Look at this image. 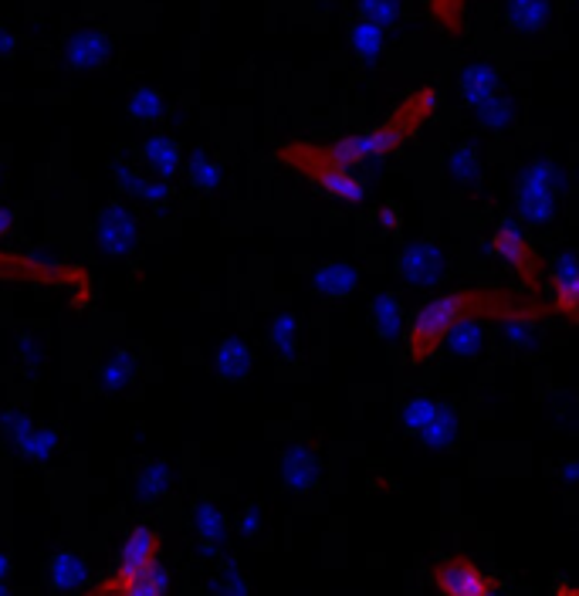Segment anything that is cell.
<instances>
[{"mask_svg": "<svg viewBox=\"0 0 579 596\" xmlns=\"http://www.w3.org/2000/svg\"><path fill=\"white\" fill-rule=\"evenodd\" d=\"M553 308H542L532 299L512 295L505 289H471V292H454L445 299H434L430 305H424L414 319L411 329H406V349L417 363L430 360L440 346H445V336L454 323L464 319H522L532 323L539 315H546Z\"/></svg>", "mask_w": 579, "mask_h": 596, "instance_id": "1", "label": "cell"}, {"mask_svg": "<svg viewBox=\"0 0 579 596\" xmlns=\"http://www.w3.org/2000/svg\"><path fill=\"white\" fill-rule=\"evenodd\" d=\"M437 109V89L434 85H424L417 92L406 95L397 113L390 116V122L369 129V132H356V136H343L335 139V143H326V153L339 163V166H359V163H369V160H380V156H390L397 153L406 139L414 132L424 129V122L434 116Z\"/></svg>", "mask_w": 579, "mask_h": 596, "instance_id": "2", "label": "cell"}, {"mask_svg": "<svg viewBox=\"0 0 579 596\" xmlns=\"http://www.w3.org/2000/svg\"><path fill=\"white\" fill-rule=\"evenodd\" d=\"M279 160H285L288 166H295L298 173H305L309 180H316L329 197L335 200H346V203H359L366 197V187L363 180L353 177V170L339 166L326 147L319 143H288L279 150Z\"/></svg>", "mask_w": 579, "mask_h": 596, "instance_id": "3", "label": "cell"}, {"mask_svg": "<svg viewBox=\"0 0 579 596\" xmlns=\"http://www.w3.org/2000/svg\"><path fill=\"white\" fill-rule=\"evenodd\" d=\"M556 163L550 160H535L522 170L519 180V218L542 227L550 224L556 214Z\"/></svg>", "mask_w": 579, "mask_h": 596, "instance_id": "4", "label": "cell"}, {"mask_svg": "<svg viewBox=\"0 0 579 596\" xmlns=\"http://www.w3.org/2000/svg\"><path fill=\"white\" fill-rule=\"evenodd\" d=\"M492 252L508 265V268H516L522 278H529V282L535 285V278H539V255L532 252V244L525 241L519 221H501L495 237H492Z\"/></svg>", "mask_w": 579, "mask_h": 596, "instance_id": "5", "label": "cell"}, {"mask_svg": "<svg viewBox=\"0 0 579 596\" xmlns=\"http://www.w3.org/2000/svg\"><path fill=\"white\" fill-rule=\"evenodd\" d=\"M434 580L445 596H482L492 586V580L464 556H454V559H448V563H440L434 570Z\"/></svg>", "mask_w": 579, "mask_h": 596, "instance_id": "6", "label": "cell"}, {"mask_svg": "<svg viewBox=\"0 0 579 596\" xmlns=\"http://www.w3.org/2000/svg\"><path fill=\"white\" fill-rule=\"evenodd\" d=\"M156 559H159V536L150 529V525H135V529L129 533V539H126V546H122L116 576L129 583L140 573H146L156 563Z\"/></svg>", "mask_w": 579, "mask_h": 596, "instance_id": "7", "label": "cell"}, {"mask_svg": "<svg viewBox=\"0 0 579 596\" xmlns=\"http://www.w3.org/2000/svg\"><path fill=\"white\" fill-rule=\"evenodd\" d=\"M445 271H448V261L434 244H411V248L400 255V274L406 278V282L434 285V282H440V274Z\"/></svg>", "mask_w": 579, "mask_h": 596, "instance_id": "8", "label": "cell"}, {"mask_svg": "<svg viewBox=\"0 0 579 596\" xmlns=\"http://www.w3.org/2000/svg\"><path fill=\"white\" fill-rule=\"evenodd\" d=\"M95 234H98V244L109 255H126L132 248V241H135V221H132V214L126 207L109 203L98 214V231Z\"/></svg>", "mask_w": 579, "mask_h": 596, "instance_id": "9", "label": "cell"}, {"mask_svg": "<svg viewBox=\"0 0 579 596\" xmlns=\"http://www.w3.org/2000/svg\"><path fill=\"white\" fill-rule=\"evenodd\" d=\"M505 24L512 27L516 34H529V38H535V34L550 31L553 24V4L550 0H505Z\"/></svg>", "mask_w": 579, "mask_h": 596, "instance_id": "10", "label": "cell"}, {"mask_svg": "<svg viewBox=\"0 0 579 596\" xmlns=\"http://www.w3.org/2000/svg\"><path fill=\"white\" fill-rule=\"evenodd\" d=\"M498 85H501V79H498V72L488 61H474L458 75V95H461L464 105H474V109H478L482 102L495 98Z\"/></svg>", "mask_w": 579, "mask_h": 596, "instance_id": "11", "label": "cell"}, {"mask_svg": "<svg viewBox=\"0 0 579 596\" xmlns=\"http://www.w3.org/2000/svg\"><path fill=\"white\" fill-rule=\"evenodd\" d=\"M322 465L309 447H288L282 458V478L292 492H309V488L319 484Z\"/></svg>", "mask_w": 579, "mask_h": 596, "instance_id": "12", "label": "cell"}, {"mask_svg": "<svg viewBox=\"0 0 579 596\" xmlns=\"http://www.w3.org/2000/svg\"><path fill=\"white\" fill-rule=\"evenodd\" d=\"M553 312H559L563 319H576V302H579V271H576V261L572 255H559L556 268H553Z\"/></svg>", "mask_w": 579, "mask_h": 596, "instance_id": "13", "label": "cell"}, {"mask_svg": "<svg viewBox=\"0 0 579 596\" xmlns=\"http://www.w3.org/2000/svg\"><path fill=\"white\" fill-rule=\"evenodd\" d=\"M48 583L51 589L58 593H75L88 583V566H85V559L72 549H61L51 563H48Z\"/></svg>", "mask_w": 579, "mask_h": 596, "instance_id": "14", "label": "cell"}, {"mask_svg": "<svg viewBox=\"0 0 579 596\" xmlns=\"http://www.w3.org/2000/svg\"><path fill=\"white\" fill-rule=\"evenodd\" d=\"M109 58V42L102 31H79L72 42H68V65L72 68H102Z\"/></svg>", "mask_w": 579, "mask_h": 596, "instance_id": "15", "label": "cell"}, {"mask_svg": "<svg viewBox=\"0 0 579 596\" xmlns=\"http://www.w3.org/2000/svg\"><path fill=\"white\" fill-rule=\"evenodd\" d=\"M356 282H359V274H356V268H350L346 261H329V265H322V268L316 271V278H312L316 292H322L326 299H346V295L356 289Z\"/></svg>", "mask_w": 579, "mask_h": 596, "instance_id": "16", "label": "cell"}, {"mask_svg": "<svg viewBox=\"0 0 579 596\" xmlns=\"http://www.w3.org/2000/svg\"><path fill=\"white\" fill-rule=\"evenodd\" d=\"M217 373H221V379H231V383L248 379V373H251V349L241 339L221 342V349H217Z\"/></svg>", "mask_w": 579, "mask_h": 596, "instance_id": "17", "label": "cell"}, {"mask_svg": "<svg viewBox=\"0 0 579 596\" xmlns=\"http://www.w3.org/2000/svg\"><path fill=\"white\" fill-rule=\"evenodd\" d=\"M193 529L200 536V542H208V546H221L224 536H227V518L217 505L211 502H197L193 509Z\"/></svg>", "mask_w": 579, "mask_h": 596, "instance_id": "18", "label": "cell"}, {"mask_svg": "<svg viewBox=\"0 0 579 596\" xmlns=\"http://www.w3.org/2000/svg\"><path fill=\"white\" fill-rule=\"evenodd\" d=\"M350 45H353V55L366 65L373 61H380L383 55V31L377 24H369V21H356L350 27Z\"/></svg>", "mask_w": 579, "mask_h": 596, "instance_id": "19", "label": "cell"}, {"mask_svg": "<svg viewBox=\"0 0 579 596\" xmlns=\"http://www.w3.org/2000/svg\"><path fill=\"white\" fill-rule=\"evenodd\" d=\"M421 434H424V441H427L430 447H451V444L458 441V413H454V407L437 404V410H434V417H430V424H427Z\"/></svg>", "mask_w": 579, "mask_h": 596, "instance_id": "20", "label": "cell"}, {"mask_svg": "<svg viewBox=\"0 0 579 596\" xmlns=\"http://www.w3.org/2000/svg\"><path fill=\"white\" fill-rule=\"evenodd\" d=\"M143 153H146V163L159 173V177H174V173L180 170V150H177L174 139L153 136Z\"/></svg>", "mask_w": 579, "mask_h": 596, "instance_id": "21", "label": "cell"}, {"mask_svg": "<svg viewBox=\"0 0 579 596\" xmlns=\"http://www.w3.org/2000/svg\"><path fill=\"white\" fill-rule=\"evenodd\" d=\"M369 323L380 336H397L403 329V312H400V302L393 295H377L373 299V308H369Z\"/></svg>", "mask_w": 579, "mask_h": 596, "instance_id": "22", "label": "cell"}, {"mask_svg": "<svg viewBox=\"0 0 579 596\" xmlns=\"http://www.w3.org/2000/svg\"><path fill=\"white\" fill-rule=\"evenodd\" d=\"M448 349L458 357H471V353H478L482 342H485V329L478 326V319H464V323H454L445 336Z\"/></svg>", "mask_w": 579, "mask_h": 596, "instance_id": "23", "label": "cell"}, {"mask_svg": "<svg viewBox=\"0 0 579 596\" xmlns=\"http://www.w3.org/2000/svg\"><path fill=\"white\" fill-rule=\"evenodd\" d=\"M359 21L377 24L380 31L397 27V21H400V0H359Z\"/></svg>", "mask_w": 579, "mask_h": 596, "instance_id": "24", "label": "cell"}, {"mask_svg": "<svg viewBox=\"0 0 579 596\" xmlns=\"http://www.w3.org/2000/svg\"><path fill=\"white\" fill-rule=\"evenodd\" d=\"M27 458H34V461H45V458H51V451L58 447V434L51 431V428H31L27 431V437L17 444Z\"/></svg>", "mask_w": 579, "mask_h": 596, "instance_id": "25", "label": "cell"}, {"mask_svg": "<svg viewBox=\"0 0 579 596\" xmlns=\"http://www.w3.org/2000/svg\"><path fill=\"white\" fill-rule=\"evenodd\" d=\"M129 113L132 119H140V122H153L163 116V98L156 89H135L132 98H129Z\"/></svg>", "mask_w": 579, "mask_h": 596, "instance_id": "26", "label": "cell"}, {"mask_svg": "<svg viewBox=\"0 0 579 596\" xmlns=\"http://www.w3.org/2000/svg\"><path fill=\"white\" fill-rule=\"evenodd\" d=\"M434 410H437V404L430 397H411V400L403 404V428L411 431V434H421L430 424Z\"/></svg>", "mask_w": 579, "mask_h": 596, "instance_id": "27", "label": "cell"}, {"mask_svg": "<svg viewBox=\"0 0 579 596\" xmlns=\"http://www.w3.org/2000/svg\"><path fill=\"white\" fill-rule=\"evenodd\" d=\"M434 17L445 24L451 34L464 31V14H468V0H430Z\"/></svg>", "mask_w": 579, "mask_h": 596, "instance_id": "28", "label": "cell"}, {"mask_svg": "<svg viewBox=\"0 0 579 596\" xmlns=\"http://www.w3.org/2000/svg\"><path fill=\"white\" fill-rule=\"evenodd\" d=\"M448 170H451L454 180L474 184V180H478V150H474V147H458L451 153V166Z\"/></svg>", "mask_w": 579, "mask_h": 596, "instance_id": "29", "label": "cell"}, {"mask_svg": "<svg viewBox=\"0 0 579 596\" xmlns=\"http://www.w3.org/2000/svg\"><path fill=\"white\" fill-rule=\"evenodd\" d=\"M190 180L200 190H214L221 184V170H217V163L208 153H193V160H190Z\"/></svg>", "mask_w": 579, "mask_h": 596, "instance_id": "30", "label": "cell"}, {"mask_svg": "<svg viewBox=\"0 0 579 596\" xmlns=\"http://www.w3.org/2000/svg\"><path fill=\"white\" fill-rule=\"evenodd\" d=\"M478 122L488 126V129H505L508 122H512V102L508 98H488L478 105Z\"/></svg>", "mask_w": 579, "mask_h": 596, "instance_id": "31", "label": "cell"}, {"mask_svg": "<svg viewBox=\"0 0 579 596\" xmlns=\"http://www.w3.org/2000/svg\"><path fill=\"white\" fill-rule=\"evenodd\" d=\"M129 379H132V357L129 353L109 357L106 370H102V383H106V390H122Z\"/></svg>", "mask_w": 579, "mask_h": 596, "instance_id": "32", "label": "cell"}, {"mask_svg": "<svg viewBox=\"0 0 579 596\" xmlns=\"http://www.w3.org/2000/svg\"><path fill=\"white\" fill-rule=\"evenodd\" d=\"M271 339H275L282 357L295 353V319H292V315H279L275 326H271Z\"/></svg>", "mask_w": 579, "mask_h": 596, "instance_id": "33", "label": "cell"}, {"mask_svg": "<svg viewBox=\"0 0 579 596\" xmlns=\"http://www.w3.org/2000/svg\"><path fill=\"white\" fill-rule=\"evenodd\" d=\"M135 484H140V499H156L163 492V484H166V468L163 465H146Z\"/></svg>", "mask_w": 579, "mask_h": 596, "instance_id": "34", "label": "cell"}, {"mask_svg": "<svg viewBox=\"0 0 579 596\" xmlns=\"http://www.w3.org/2000/svg\"><path fill=\"white\" fill-rule=\"evenodd\" d=\"M17 51V42H14V34L8 27H0V58H11Z\"/></svg>", "mask_w": 579, "mask_h": 596, "instance_id": "35", "label": "cell"}, {"mask_svg": "<svg viewBox=\"0 0 579 596\" xmlns=\"http://www.w3.org/2000/svg\"><path fill=\"white\" fill-rule=\"evenodd\" d=\"M241 529H245V536H258V529H261V512L258 509H248L245 512V525H241Z\"/></svg>", "mask_w": 579, "mask_h": 596, "instance_id": "36", "label": "cell"}, {"mask_svg": "<svg viewBox=\"0 0 579 596\" xmlns=\"http://www.w3.org/2000/svg\"><path fill=\"white\" fill-rule=\"evenodd\" d=\"M11 224H14V214H11V210L0 207V237H4V234L11 231Z\"/></svg>", "mask_w": 579, "mask_h": 596, "instance_id": "37", "label": "cell"}, {"mask_svg": "<svg viewBox=\"0 0 579 596\" xmlns=\"http://www.w3.org/2000/svg\"><path fill=\"white\" fill-rule=\"evenodd\" d=\"M383 227H393V231L400 227V214H397V210H390V207L383 210Z\"/></svg>", "mask_w": 579, "mask_h": 596, "instance_id": "38", "label": "cell"}, {"mask_svg": "<svg viewBox=\"0 0 579 596\" xmlns=\"http://www.w3.org/2000/svg\"><path fill=\"white\" fill-rule=\"evenodd\" d=\"M11 573V559L4 556V552H0V583H4V576Z\"/></svg>", "mask_w": 579, "mask_h": 596, "instance_id": "39", "label": "cell"}, {"mask_svg": "<svg viewBox=\"0 0 579 596\" xmlns=\"http://www.w3.org/2000/svg\"><path fill=\"white\" fill-rule=\"evenodd\" d=\"M482 596H505V593H501V589H498V586H488V589H485V593H482Z\"/></svg>", "mask_w": 579, "mask_h": 596, "instance_id": "40", "label": "cell"}, {"mask_svg": "<svg viewBox=\"0 0 579 596\" xmlns=\"http://www.w3.org/2000/svg\"><path fill=\"white\" fill-rule=\"evenodd\" d=\"M559 596H576V593H572V589H569V586L563 583V586H559Z\"/></svg>", "mask_w": 579, "mask_h": 596, "instance_id": "41", "label": "cell"}, {"mask_svg": "<svg viewBox=\"0 0 579 596\" xmlns=\"http://www.w3.org/2000/svg\"><path fill=\"white\" fill-rule=\"evenodd\" d=\"M0 596H11V589H8L4 583H0Z\"/></svg>", "mask_w": 579, "mask_h": 596, "instance_id": "42", "label": "cell"}]
</instances>
